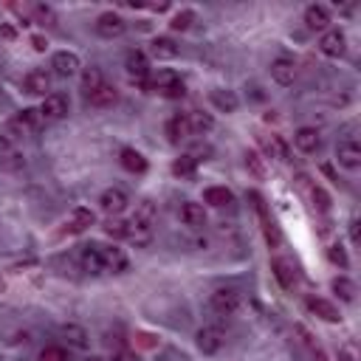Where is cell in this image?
Segmentation results:
<instances>
[{
	"instance_id": "cell-20",
	"label": "cell",
	"mask_w": 361,
	"mask_h": 361,
	"mask_svg": "<svg viewBox=\"0 0 361 361\" xmlns=\"http://www.w3.org/2000/svg\"><path fill=\"white\" fill-rule=\"evenodd\" d=\"M308 310H310L313 316H319V319L330 322V325L342 319V313H339V308H336L333 302H328V299H319V296H310V299H308Z\"/></svg>"
},
{
	"instance_id": "cell-31",
	"label": "cell",
	"mask_w": 361,
	"mask_h": 361,
	"mask_svg": "<svg viewBox=\"0 0 361 361\" xmlns=\"http://www.w3.org/2000/svg\"><path fill=\"white\" fill-rule=\"evenodd\" d=\"M116 96H119V94H116V87L105 82L102 87L94 90V94H87V102L94 105V108H110V105L116 102Z\"/></svg>"
},
{
	"instance_id": "cell-23",
	"label": "cell",
	"mask_w": 361,
	"mask_h": 361,
	"mask_svg": "<svg viewBox=\"0 0 361 361\" xmlns=\"http://www.w3.org/2000/svg\"><path fill=\"white\" fill-rule=\"evenodd\" d=\"M260 144H262V150L271 156V158H277V161H288V156H291V147H288V142L283 139V135H262L260 139Z\"/></svg>"
},
{
	"instance_id": "cell-11",
	"label": "cell",
	"mask_w": 361,
	"mask_h": 361,
	"mask_svg": "<svg viewBox=\"0 0 361 361\" xmlns=\"http://www.w3.org/2000/svg\"><path fill=\"white\" fill-rule=\"evenodd\" d=\"M94 223H96V215H94V212H90L87 206H76V209L68 215V220H65V232H68V235H82V232H87Z\"/></svg>"
},
{
	"instance_id": "cell-7",
	"label": "cell",
	"mask_w": 361,
	"mask_h": 361,
	"mask_svg": "<svg viewBox=\"0 0 361 361\" xmlns=\"http://www.w3.org/2000/svg\"><path fill=\"white\" fill-rule=\"evenodd\" d=\"M42 121H60L68 116V96L65 94H49L40 105Z\"/></svg>"
},
{
	"instance_id": "cell-15",
	"label": "cell",
	"mask_w": 361,
	"mask_h": 361,
	"mask_svg": "<svg viewBox=\"0 0 361 361\" xmlns=\"http://www.w3.org/2000/svg\"><path fill=\"white\" fill-rule=\"evenodd\" d=\"M271 79H274L277 85H294V79H296V62L291 57H277L274 62H271Z\"/></svg>"
},
{
	"instance_id": "cell-27",
	"label": "cell",
	"mask_w": 361,
	"mask_h": 361,
	"mask_svg": "<svg viewBox=\"0 0 361 361\" xmlns=\"http://www.w3.org/2000/svg\"><path fill=\"white\" fill-rule=\"evenodd\" d=\"M187 135H192L190 133V121H187V113L184 116H172L169 121H167V139L172 142V144H178V142H184Z\"/></svg>"
},
{
	"instance_id": "cell-6",
	"label": "cell",
	"mask_w": 361,
	"mask_h": 361,
	"mask_svg": "<svg viewBox=\"0 0 361 361\" xmlns=\"http://www.w3.org/2000/svg\"><path fill=\"white\" fill-rule=\"evenodd\" d=\"M251 201H254V209H257V215H260V223H262V232H265V240H268V246L271 249H277L280 246V229H277V223L271 220V215H268V209H265V201L257 195V192H251L249 195Z\"/></svg>"
},
{
	"instance_id": "cell-29",
	"label": "cell",
	"mask_w": 361,
	"mask_h": 361,
	"mask_svg": "<svg viewBox=\"0 0 361 361\" xmlns=\"http://www.w3.org/2000/svg\"><path fill=\"white\" fill-rule=\"evenodd\" d=\"M203 201L209 206H215V209H223V206H232L235 203V195H232V190H226V187H209L203 192Z\"/></svg>"
},
{
	"instance_id": "cell-30",
	"label": "cell",
	"mask_w": 361,
	"mask_h": 361,
	"mask_svg": "<svg viewBox=\"0 0 361 361\" xmlns=\"http://www.w3.org/2000/svg\"><path fill=\"white\" fill-rule=\"evenodd\" d=\"M119 161H121V167L127 172H144L147 169V158L139 150H133V147H124L121 156H119Z\"/></svg>"
},
{
	"instance_id": "cell-35",
	"label": "cell",
	"mask_w": 361,
	"mask_h": 361,
	"mask_svg": "<svg viewBox=\"0 0 361 361\" xmlns=\"http://www.w3.org/2000/svg\"><path fill=\"white\" fill-rule=\"evenodd\" d=\"M102 232H105L108 237H113V240H127V220H121V217H108V220L102 223Z\"/></svg>"
},
{
	"instance_id": "cell-24",
	"label": "cell",
	"mask_w": 361,
	"mask_h": 361,
	"mask_svg": "<svg viewBox=\"0 0 361 361\" xmlns=\"http://www.w3.org/2000/svg\"><path fill=\"white\" fill-rule=\"evenodd\" d=\"M209 99H212V105H215L220 113H235V110L240 108V99H237L235 90L217 87V90H212V94H209Z\"/></svg>"
},
{
	"instance_id": "cell-48",
	"label": "cell",
	"mask_w": 361,
	"mask_h": 361,
	"mask_svg": "<svg viewBox=\"0 0 361 361\" xmlns=\"http://www.w3.org/2000/svg\"><path fill=\"white\" fill-rule=\"evenodd\" d=\"M339 361H355V350H353L350 344H344V347L339 350Z\"/></svg>"
},
{
	"instance_id": "cell-45",
	"label": "cell",
	"mask_w": 361,
	"mask_h": 361,
	"mask_svg": "<svg viewBox=\"0 0 361 361\" xmlns=\"http://www.w3.org/2000/svg\"><path fill=\"white\" fill-rule=\"evenodd\" d=\"M246 167H249L257 178H265V161H262L257 153H246Z\"/></svg>"
},
{
	"instance_id": "cell-16",
	"label": "cell",
	"mask_w": 361,
	"mask_h": 361,
	"mask_svg": "<svg viewBox=\"0 0 361 361\" xmlns=\"http://www.w3.org/2000/svg\"><path fill=\"white\" fill-rule=\"evenodd\" d=\"M294 144H296L299 153H316L322 147V135H319V130H313V127H299L294 133Z\"/></svg>"
},
{
	"instance_id": "cell-43",
	"label": "cell",
	"mask_w": 361,
	"mask_h": 361,
	"mask_svg": "<svg viewBox=\"0 0 361 361\" xmlns=\"http://www.w3.org/2000/svg\"><path fill=\"white\" fill-rule=\"evenodd\" d=\"M156 203L153 201H142L139 206H135V215L133 217H142V220H150V223H156Z\"/></svg>"
},
{
	"instance_id": "cell-28",
	"label": "cell",
	"mask_w": 361,
	"mask_h": 361,
	"mask_svg": "<svg viewBox=\"0 0 361 361\" xmlns=\"http://www.w3.org/2000/svg\"><path fill=\"white\" fill-rule=\"evenodd\" d=\"M150 54H153L156 60H175V57H178V45H175V40H169V37H156V40L150 42Z\"/></svg>"
},
{
	"instance_id": "cell-32",
	"label": "cell",
	"mask_w": 361,
	"mask_h": 361,
	"mask_svg": "<svg viewBox=\"0 0 361 361\" xmlns=\"http://www.w3.org/2000/svg\"><path fill=\"white\" fill-rule=\"evenodd\" d=\"M187 121H190V133L192 135H201V133H209L215 127V119L203 110H190L187 113Z\"/></svg>"
},
{
	"instance_id": "cell-47",
	"label": "cell",
	"mask_w": 361,
	"mask_h": 361,
	"mask_svg": "<svg viewBox=\"0 0 361 361\" xmlns=\"http://www.w3.org/2000/svg\"><path fill=\"white\" fill-rule=\"evenodd\" d=\"M113 361H139V355L130 350H119V353H113Z\"/></svg>"
},
{
	"instance_id": "cell-4",
	"label": "cell",
	"mask_w": 361,
	"mask_h": 361,
	"mask_svg": "<svg viewBox=\"0 0 361 361\" xmlns=\"http://www.w3.org/2000/svg\"><path fill=\"white\" fill-rule=\"evenodd\" d=\"M319 51H322L325 57H330V60L344 57V51H347V37H344V31H342V28H328V31H322Z\"/></svg>"
},
{
	"instance_id": "cell-42",
	"label": "cell",
	"mask_w": 361,
	"mask_h": 361,
	"mask_svg": "<svg viewBox=\"0 0 361 361\" xmlns=\"http://www.w3.org/2000/svg\"><path fill=\"white\" fill-rule=\"evenodd\" d=\"M195 23V12H190V9H184V12H178L175 17H172V31H187L190 26Z\"/></svg>"
},
{
	"instance_id": "cell-46",
	"label": "cell",
	"mask_w": 361,
	"mask_h": 361,
	"mask_svg": "<svg viewBox=\"0 0 361 361\" xmlns=\"http://www.w3.org/2000/svg\"><path fill=\"white\" fill-rule=\"evenodd\" d=\"M358 226H361V223H358V217H353V220H350V240H353V246H358V243H361V232H358Z\"/></svg>"
},
{
	"instance_id": "cell-49",
	"label": "cell",
	"mask_w": 361,
	"mask_h": 361,
	"mask_svg": "<svg viewBox=\"0 0 361 361\" xmlns=\"http://www.w3.org/2000/svg\"><path fill=\"white\" fill-rule=\"evenodd\" d=\"M0 37H3V40H15V37H17V31H15L9 23H3V26H0Z\"/></svg>"
},
{
	"instance_id": "cell-38",
	"label": "cell",
	"mask_w": 361,
	"mask_h": 361,
	"mask_svg": "<svg viewBox=\"0 0 361 361\" xmlns=\"http://www.w3.org/2000/svg\"><path fill=\"white\" fill-rule=\"evenodd\" d=\"M195 169H198V161H195L192 156H180V158L172 164V172H175L178 178H192Z\"/></svg>"
},
{
	"instance_id": "cell-26",
	"label": "cell",
	"mask_w": 361,
	"mask_h": 361,
	"mask_svg": "<svg viewBox=\"0 0 361 361\" xmlns=\"http://www.w3.org/2000/svg\"><path fill=\"white\" fill-rule=\"evenodd\" d=\"M26 161H23V156L15 150V144H12V139H0V167L3 169H20Z\"/></svg>"
},
{
	"instance_id": "cell-14",
	"label": "cell",
	"mask_w": 361,
	"mask_h": 361,
	"mask_svg": "<svg viewBox=\"0 0 361 361\" xmlns=\"http://www.w3.org/2000/svg\"><path fill=\"white\" fill-rule=\"evenodd\" d=\"M336 161H339V167H344V169H350V172H355L358 167H361V147H358V142H342L339 147H336Z\"/></svg>"
},
{
	"instance_id": "cell-40",
	"label": "cell",
	"mask_w": 361,
	"mask_h": 361,
	"mask_svg": "<svg viewBox=\"0 0 361 361\" xmlns=\"http://www.w3.org/2000/svg\"><path fill=\"white\" fill-rule=\"evenodd\" d=\"M40 361H68V350L60 344H49L40 350Z\"/></svg>"
},
{
	"instance_id": "cell-41",
	"label": "cell",
	"mask_w": 361,
	"mask_h": 361,
	"mask_svg": "<svg viewBox=\"0 0 361 361\" xmlns=\"http://www.w3.org/2000/svg\"><path fill=\"white\" fill-rule=\"evenodd\" d=\"M328 260H330L333 265H339V268H347V265H350L347 251H344L342 243H330V246H328Z\"/></svg>"
},
{
	"instance_id": "cell-10",
	"label": "cell",
	"mask_w": 361,
	"mask_h": 361,
	"mask_svg": "<svg viewBox=\"0 0 361 361\" xmlns=\"http://www.w3.org/2000/svg\"><path fill=\"white\" fill-rule=\"evenodd\" d=\"M153 226H156V223L142 220V217H133V220H127V240H130L133 246H150L153 232H156Z\"/></svg>"
},
{
	"instance_id": "cell-50",
	"label": "cell",
	"mask_w": 361,
	"mask_h": 361,
	"mask_svg": "<svg viewBox=\"0 0 361 361\" xmlns=\"http://www.w3.org/2000/svg\"><path fill=\"white\" fill-rule=\"evenodd\" d=\"M31 45H34V51H45V45L49 42H45L42 37H31Z\"/></svg>"
},
{
	"instance_id": "cell-51",
	"label": "cell",
	"mask_w": 361,
	"mask_h": 361,
	"mask_svg": "<svg viewBox=\"0 0 361 361\" xmlns=\"http://www.w3.org/2000/svg\"><path fill=\"white\" fill-rule=\"evenodd\" d=\"M310 353H313V361H330V358H328L322 350H319V347H316V350H310Z\"/></svg>"
},
{
	"instance_id": "cell-18",
	"label": "cell",
	"mask_w": 361,
	"mask_h": 361,
	"mask_svg": "<svg viewBox=\"0 0 361 361\" xmlns=\"http://www.w3.org/2000/svg\"><path fill=\"white\" fill-rule=\"evenodd\" d=\"M102 251V265L105 271H110V274H121V271H127V254L116 246H99Z\"/></svg>"
},
{
	"instance_id": "cell-5",
	"label": "cell",
	"mask_w": 361,
	"mask_h": 361,
	"mask_svg": "<svg viewBox=\"0 0 361 361\" xmlns=\"http://www.w3.org/2000/svg\"><path fill=\"white\" fill-rule=\"evenodd\" d=\"M240 302H243V299H240V294H237L235 288H217V291L212 294V299H209L212 310L220 313V316H232V313H237Z\"/></svg>"
},
{
	"instance_id": "cell-33",
	"label": "cell",
	"mask_w": 361,
	"mask_h": 361,
	"mask_svg": "<svg viewBox=\"0 0 361 361\" xmlns=\"http://www.w3.org/2000/svg\"><path fill=\"white\" fill-rule=\"evenodd\" d=\"M60 333H62V339H65L71 347H79V350L87 347V342H90V339H87V330H85L82 325H62Z\"/></svg>"
},
{
	"instance_id": "cell-25",
	"label": "cell",
	"mask_w": 361,
	"mask_h": 361,
	"mask_svg": "<svg viewBox=\"0 0 361 361\" xmlns=\"http://www.w3.org/2000/svg\"><path fill=\"white\" fill-rule=\"evenodd\" d=\"M127 74L135 79H147L150 76V60L144 51H130L127 54Z\"/></svg>"
},
{
	"instance_id": "cell-17",
	"label": "cell",
	"mask_w": 361,
	"mask_h": 361,
	"mask_svg": "<svg viewBox=\"0 0 361 361\" xmlns=\"http://www.w3.org/2000/svg\"><path fill=\"white\" fill-rule=\"evenodd\" d=\"M79 265L82 271H87V274H102L105 265H102V251L96 243H90V246H82L79 251Z\"/></svg>"
},
{
	"instance_id": "cell-44",
	"label": "cell",
	"mask_w": 361,
	"mask_h": 361,
	"mask_svg": "<svg viewBox=\"0 0 361 361\" xmlns=\"http://www.w3.org/2000/svg\"><path fill=\"white\" fill-rule=\"evenodd\" d=\"M9 9H12V15L20 17L23 26H31V23H34V15H31V6H28V3H12Z\"/></svg>"
},
{
	"instance_id": "cell-3",
	"label": "cell",
	"mask_w": 361,
	"mask_h": 361,
	"mask_svg": "<svg viewBox=\"0 0 361 361\" xmlns=\"http://www.w3.org/2000/svg\"><path fill=\"white\" fill-rule=\"evenodd\" d=\"M195 342H198V350H201L203 355H215V353H220V350L226 347V330L217 328V325L201 328L198 336H195Z\"/></svg>"
},
{
	"instance_id": "cell-39",
	"label": "cell",
	"mask_w": 361,
	"mask_h": 361,
	"mask_svg": "<svg viewBox=\"0 0 361 361\" xmlns=\"http://www.w3.org/2000/svg\"><path fill=\"white\" fill-rule=\"evenodd\" d=\"M31 15H34V23H42V26H54L57 23L54 9L45 6V3H31Z\"/></svg>"
},
{
	"instance_id": "cell-22",
	"label": "cell",
	"mask_w": 361,
	"mask_h": 361,
	"mask_svg": "<svg viewBox=\"0 0 361 361\" xmlns=\"http://www.w3.org/2000/svg\"><path fill=\"white\" fill-rule=\"evenodd\" d=\"M305 26H308L310 31H328V26H330V12H328V6H319V3L308 6V9H305Z\"/></svg>"
},
{
	"instance_id": "cell-53",
	"label": "cell",
	"mask_w": 361,
	"mask_h": 361,
	"mask_svg": "<svg viewBox=\"0 0 361 361\" xmlns=\"http://www.w3.org/2000/svg\"><path fill=\"white\" fill-rule=\"evenodd\" d=\"M167 9H169V3H156L153 6V12H167Z\"/></svg>"
},
{
	"instance_id": "cell-12",
	"label": "cell",
	"mask_w": 361,
	"mask_h": 361,
	"mask_svg": "<svg viewBox=\"0 0 361 361\" xmlns=\"http://www.w3.org/2000/svg\"><path fill=\"white\" fill-rule=\"evenodd\" d=\"M271 271H274V277H277V283L285 288V291H291L294 285H296V265L288 260V257H274L271 260Z\"/></svg>"
},
{
	"instance_id": "cell-1",
	"label": "cell",
	"mask_w": 361,
	"mask_h": 361,
	"mask_svg": "<svg viewBox=\"0 0 361 361\" xmlns=\"http://www.w3.org/2000/svg\"><path fill=\"white\" fill-rule=\"evenodd\" d=\"M144 87L156 90V94H161L167 99H180V96L187 94L184 82H180V76L175 71H158L153 79H144Z\"/></svg>"
},
{
	"instance_id": "cell-54",
	"label": "cell",
	"mask_w": 361,
	"mask_h": 361,
	"mask_svg": "<svg viewBox=\"0 0 361 361\" xmlns=\"http://www.w3.org/2000/svg\"><path fill=\"white\" fill-rule=\"evenodd\" d=\"M82 361H102L99 355H87V358H82Z\"/></svg>"
},
{
	"instance_id": "cell-21",
	"label": "cell",
	"mask_w": 361,
	"mask_h": 361,
	"mask_svg": "<svg viewBox=\"0 0 361 361\" xmlns=\"http://www.w3.org/2000/svg\"><path fill=\"white\" fill-rule=\"evenodd\" d=\"M180 223L190 226V229H203L206 226V209L195 201H187L184 206H180Z\"/></svg>"
},
{
	"instance_id": "cell-9",
	"label": "cell",
	"mask_w": 361,
	"mask_h": 361,
	"mask_svg": "<svg viewBox=\"0 0 361 361\" xmlns=\"http://www.w3.org/2000/svg\"><path fill=\"white\" fill-rule=\"evenodd\" d=\"M124 31H127V23H124L121 15H116V12L99 15V20H96V34H99L102 40H116V37H121Z\"/></svg>"
},
{
	"instance_id": "cell-19",
	"label": "cell",
	"mask_w": 361,
	"mask_h": 361,
	"mask_svg": "<svg viewBox=\"0 0 361 361\" xmlns=\"http://www.w3.org/2000/svg\"><path fill=\"white\" fill-rule=\"evenodd\" d=\"M51 68H54V74H57V76L68 79V76H74L82 65H79V57H76L74 51H57V54H54V60H51Z\"/></svg>"
},
{
	"instance_id": "cell-2",
	"label": "cell",
	"mask_w": 361,
	"mask_h": 361,
	"mask_svg": "<svg viewBox=\"0 0 361 361\" xmlns=\"http://www.w3.org/2000/svg\"><path fill=\"white\" fill-rule=\"evenodd\" d=\"M40 124H42L40 110L26 108V110H20V113H15V116L9 119V135H17V139H26V135H34V133L40 130Z\"/></svg>"
},
{
	"instance_id": "cell-52",
	"label": "cell",
	"mask_w": 361,
	"mask_h": 361,
	"mask_svg": "<svg viewBox=\"0 0 361 361\" xmlns=\"http://www.w3.org/2000/svg\"><path fill=\"white\" fill-rule=\"evenodd\" d=\"M139 339H142V344H144V347H153V336H147V333H142Z\"/></svg>"
},
{
	"instance_id": "cell-34",
	"label": "cell",
	"mask_w": 361,
	"mask_h": 361,
	"mask_svg": "<svg viewBox=\"0 0 361 361\" xmlns=\"http://www.w3.org/2000/svg\"><path fill=\"white\" fill-rule=\"evenodd\" d=\"M102 85H105L102 68L90 65V68H85V71H82V90H85V94H94V90H96V87H102Z\"/></svg>"
},
{
	"instance_id": "cell-13",
	"label": "cell",
	"mask_w": 361,
	"mask_h": 361,
	"mask_svg": "<svg viewBox=\"0 0 361 361\" xmlns=\"http://www.w3.org/2000/svg\"><path fill=\"white\" fill-rule=\"evenodd\" d=\"M23 87H26V94H31V96H49L45 90H51V74L42 71V68H34L23 79Z\"/></svg>"
},
{
	"instance_id": "cell-8",
	"label": "cell",
	"mask_w": 361,
	"mask_h": 361,
	"mask_svg": "<svg viewBox=\"0 0 361 361\" xmlns=\"http://www.w3.org/2000/svg\"><path fill=\"white\" fill-rule=\"evenodd\" d=\"M127 203H130V198H127V192H124L121 187H110V190H105V192L99 195V206H102V212L110 215V217H119V215L127 209Z\"/></svg>"
},
{
	"instance_id": "cell-36",
	"label": "cell",
	"mask_w": 361,
	"mask_h": 361,
	"mask_svg": "<svg viewBox=\"0 0 361 361\" xmlns=\"http://www.w3.org/2000/svg\"><path fill=\"white\" fill-rule=\"evenodd\" d=\"M330 288H333V294H339L342 302H355V283H353V280L336 277V280L330 283Z\"/></svg>"
},
{
	"instance_id": "cell-37",
	"label": "cell",
	"mask_w": 361,
	"mask_h": 361,
	"mask_svg": "<svg viewBox=\"0 0 361 361\" xmlns=\"http://www.w3.org/2000/svg\"><path fill=\"white\" fill-rule=\"evenodd\" d=\"M305 195L310 198V203H313V209H319V212H328L330 209V195L322 190V187H316V184H310L308 190H305Z\"/></svg>"
}]
</instances>
